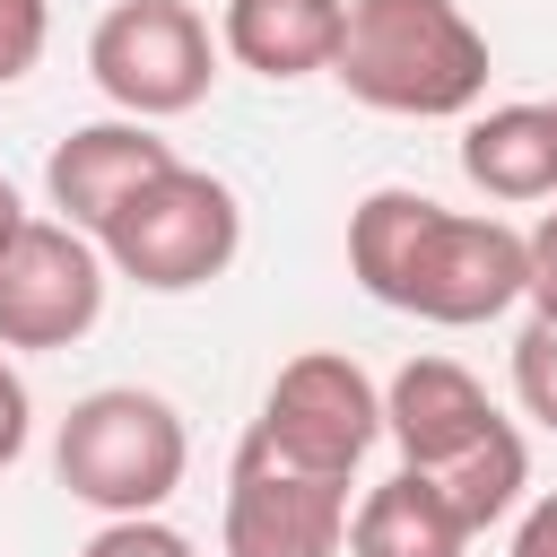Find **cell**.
<instances>
[{
    "label": "cell",
    "mask_w": 557,
    "mask_h": 557,
    "mask_svg": "<svg viewBox=\"0 0 557 557\" xmlns=\"http://www.w3.org/2000/svg\"><path fill=\"white\" fill-rule=\"evenodd\" d=\"M78 557H191V540L174 522H157V513H113Z\"/></svg>",
    "instance_id": "2e32d148"
},
{
    "label": "cell",
    "mask_w": 557,
    "mask_h": 557,
    "mask_svg": "<svg viewBox=\"0 0 557 557\" xmlns=\"http://www.w3.org/2000/svg\"><path fill=\"white\" fill-rule=\"evenodd\" d=\"M418 479H435V487H444V505H453L470 531H487V522H505V513L522 505V487H531V453H522V435H513V426H496L487 444H470L461 461L418 470Z\"/></svg>",
    "instance_id": "5bb4252c"
},
{
    "label": "cell",
    "mask_w": 557,
    "mask_h": 557,
    "mask_svg": "<svg viewBox=\"0 0 557 557\" xmlns=\"http://www.w3.org/2000/svg\"><path fill=\"white\" fill-rule=\"evenodd\" d=\"M331 78L366 113L453 122L487 96V35L461 17V0H348Z\"/></svg>",
    "instance_id": "7a4b0ae2"
},
{
    "label": "cell",
    "mask_w": 557,
    "mask_h": 557,
    "mask_svg": "<svg viewBox=\"0 0 557 557\" xmlns=\"http://www.w3.org/2000/svg\"><path fill=\"white\" fill-rule=\"evenodd\" d=\"M252 435H261L278 461H296V470H331V479H348V470L374 453V435H383V392L366 383L357 357H339V348H305V357L278 366V383H270Z\"/></svg>",
    "instance_id": "8992f818"
},
{
    "label": "cell",
    "mask_w": 557,
    "mask_h": 557,
    "mask_svg": "<svg viewBox=\"0 0 557 557\" xmlns=\"http://www.w3.org/2000/svg\"><path fill=\"white\" fill-rule=\"evenodd\" d=\"M183 461H191V435H183L174 400H157L139 383H104V392L70 400V418L52 435L61 487L78 505H96L104 522L113 513H157L183 487Z\"/></svg>",
    "instance_id": "3957f363"
},
{
    "label": "cell",
    "mask_w": 557,
    "mask_h": 557,
    "mask_svg": "<svg viewBox=\"0 0 557 557\" xmlns=\"http://www.w3.org/2000/svg\"><path fill=\"white\" fill-rule=\"evenodd\" d=\"M87 70L131 122H165V113H191L209 96L218 35L191 0H113L87 35Z\"/></svg>",
    "instance_id": "5b68a950"
},
{
    "label": "cell",
    "mask_w": 557,
    "mask_h": 557,
    "mask_svg": "<svg viewBox=\"0 0 557 557\" xmlns=\"http://www.w3.org/2000/svg\"><path fill=\"white\" fill-rule=\"evenodd\" d=\"M348 270L374 305L392 313H418V322H444V331H470V322H496L505 305H522V235L505 218H470V209H444L426 191H366L357 218H348Z\"/></svg>",
    "instance_id": "6da1fadb"
},
{
    "label": "cell",
    "mask_w": 557,
    "mask_h": 557,
    "mask_svg": "<svg viewBox=\"0 0 557 557\" xmlns=\"http://www.w3.org/2000/svg\"><path fill=\"white\" fill-rule=\"evenodd\" d=\"M339 17H348V0H226L218 44L252 78H313L339 52Z\"/></svg>",
    "instance_id": "8fae6325"
},
{
    "label": "cell",
    "mask_w": 557,
    "mask_h": 557,
    "mask_svg": "<svg viewBox=\"0 0 557 557\" xmlns=\"http://www.w3.org/2000/svg\"><path fill=\"white\" fill-rule=\"evenodd\" d=\"M44 35H52V9L44 0H0V87H17L44 61Z\"/></svg>",
    "instance_id": "e0dca14e"
},
{
    "label": "cell",
    "mask_w": 557,
    "mask_h": 557,
    "mask_svg": "<svg viewBox=\"0 0 557 557\" xmlns=\"http://www.w3.org/2000/svg\"><path fill=\"white\" fill-rule=\"evenodd\" d=\"M104 313V252L61 218H17L0 235V348H70Z\"/></svg>",
    "instance_id": "52a82bcc"
},
{
    "label": "cell",
    "mask_w": 557,
    "mask_h": 557,
    "mask_svg": "<svg viewBox=\"0 0 557 557\" xmlns=\"http://www.w3.org/2000/svg\"><path fill=\"white\" fill-rule=\"evenodd\" d=\"M174 165V148L148 131V122H87V131H70L61 148H52V165H44V191H52V209H61V226H78V235H96L148 174H165Z\"/></svg>",
    "instance_id": "30bf717a"
},
{
    "label": "cell",
    "mask_w": 557,
    "mask_h": 557,
    "mask_svg": "<svg viewBox=\"0 0 557 557\" xmlns=\"http://www.w3.org/2000/svg\"><path fill=\"white\" fill-rule=\"evenodd\" d=\"M513 400H522L540 426H557V322H531V331L513 339Z\"/></svg>",
    "instance_id": "9a60e30c"
},
{
    "label": "cell",
    "mask_w": 557,
    "mask_h": 557,
    "mask_svg": "<svg viewBox=\"0 0 557 557\" xmlns=\"http://www.w3.org/2000/svg\"><path fill=\"white\" fill-rule=\"evenodd\" d=\"M470 522L444 505L435 479L392 470L383 487H366V505L348 513V557H470Z\"/></svg>",
    "instance_id": "7c38bea8"
},
{
    "label": "cell",
    "mask_w": 557,
    "mask_h": 557,
    "mask_svg": "<svg viewBox=\"0 0 557 557\" xmlns=\"http://www.w3.org/2000/svg\"><path fill=\"white\" fill-rule=\"evenodd\" d=\"M339 540H348V479L296 470L261 435H244L226 470V557H339Z\"/></svg>",
    "instance_id": "ba28073f"
},
{
    "label": "cell",
    "mask_w": 557,
    "mask_h": 557,
    "mask_svg": "<svg viewBox=\"0 0 557 557\" xmlns=\"http://www.w3.org/2000/svg\"><path fill=\"white\" fill-rule=\"evenodd\" d=\"M513 557H557V487L522 505V522H513Z\"/></svg>",
    "instance_id": "ffe728a7"
},
{
    "label": "cell",
    "mask_w": 557,
    "mask_h": 557,
    "mask_svg": "<svg viewBox=\"0 0 557 557\" xmlns=\"http://www.w3.org/2000/svg\"><path fill=\"white\" fill-rule=\"evenodd\" d=\"M496 426H505L496 400H487L479 374L453 366V357H409V366L392 374V392H383V435L400 444V470H444V461H461L470 444H487Z\"/></svg>",
    "instance_id": "9c48e42d"
},
{
    "label": "cell",
    "mask_w": 557,
    "mask_h": 557,
    "mask_svg": "<svg viewBox=\"0 0 557 557\" xmlns=\"http://www.w3.org/2000/svg\"><path fill=\"white\" fill-rule=\"evenodd\" d=\"M17 218H26V200H17V183H9V174H0V235H9V226H17Z\"/></svg>",
    "instance_id": "44dd1931"
},
{
    "label": "cell",
    "mask_w": 557,
    "mask_h": 557,
    "mask_svg": "<svg viewBox=\"0 0 557 557\" xmlns=\"http://www.w3.org/2000/svg\"><path fill=\"white\" fill-rule=\"evenodd\" d=\"M235 244H244V209H235V191L218 183V174H200V165H165V174H148L104 226H96V252L131 278V287H148V296H183V287H209L226 261H235Z\"/></svg>",
    "instance_id": "277c9868"
},
{
    "label": "cell",
    "mask_w": 557,
    "mask_h": 557,
    "mask_svg": "<svg viewBox=\"0 0 557 557\" xmlns=\"http://www.w3.org/2000/svg\"><path fill=\"white\" fill-rule=\"evenodd\" d=\"M540 113H548V131H557V96H548V104H540Z\"/></svg>",
    "instance_id": "7402d4cb"
},
{
    "label": "cell",
    "mask_w": 557,
    "mask_h": 557,
    "mask_svg": "<svg viewBox=\"0 0 557 557\" xmlns=\"http://www.w3.org/2000/svg\"><path fill=\"white\" fill-rule=\"evenodd\" d=\"M26 426H35V400H26V374L0 357V470L26 453Z\"/></svg>",
    "instance_id": "d6986e66"
},
{
    "label": "cell",
    "mask_w": 557,
    "mask_h": 557,
    "mask_svg": "<svg viewBox=\"0 0 557 557\" xmlns=\"http://www.w3.org/2000/svg\"><path fill=\"white\" fill-rule=\"evenodd\" d=\"M522 261H531V278H522V296L540 305V322H557V209L522 235Z\"/></svg>",
    "instance_id": "ac0fdd59"
},
{
    "label": "cell",
    "mask_w": 557,
    "mask_h": 557,
    "mask_svg": "<svg viewBox=\"0 0 557 557\" xmlns=\"http://www.w3.org/2000/svg\"><path fill=\"white\" fill-rule=\"evenodd\" d=\"M461 174L487 200H557V131L540 104H487L461 131Z\"/></svg>",
    "instance_id": "4fadbf2b"
}]
</instances>
